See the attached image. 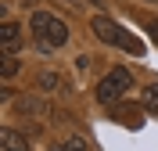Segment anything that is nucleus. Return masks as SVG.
<instances>
[{"label":"nucleus","instance_id":"obj_12","mask_svg":"<svg viewBox=\"0 0 158 151\" xmlns=\"http://www.w3.org/2000/svg\"><path fill=\"white\" fill-rule=\"evenodd\" d=\"M151 4H158V0H151Z\"/></svg>","mask_w":158,"mask_h":151},{"label":"nucleus","instance_id":"obj_11","mask_svg":"<svg viewBox=\"0 0 158 151\" xmlns=\"http://www.w3.org/2000/svg\"><path fill=\"white\" fill-rule=\"evenodd\" d=\"M50 151H65V144H58V148H50Z\"/></svg>","mask_w":158,"mask_h":151},{"label":"nucleus","instance_id":"obj_2","mask_svg":"<svg viewBox=\"0 0 158 151\" xmlns=\"http://www.w3.org/2000/svg\"><path fill=\"white\" fill-rule=\"evenodd\" d=\"M90 29H94V36H97L101 43H108V47H115V50H126V54H144V40H140V36H133L126 25H118V22L108 18V15H97V18L90 22Z\"/></svg>","mask_w":158,"mask_h":151},{"label":"nucleus","instance_id":"obj_6","mask_svg":"<svg viewBox=\"0 0 158 151\" xmlns=\"http://www.w3.org/2000/svg\"><path fill=\"white\" fill-rule=\"evenodd\" d=\"M40 90H61V76L58 72H40Z\"/></svg>","mask_w":158,"mask_h":151},{"label":"nucleus","instance_id":"obj_8","mask_svg":"<svg viewBox=\"0 0 158 151\" xmlns=\"http://www.w3.org/2000/svg\"><path fill=\"white\" fill-rule=\"evenodd\" d=\"M18 108H22V111L29 108V115H40V111H43V104H40V101H32V97H22V101H18Z\"/></svg>","mask_w":158,"mask_h":151},{"label":"nucleus","instance_id":"obj_7","mask_svg":"<svg viewBox=\"0 0 158 151\" xmlns=\"http://www.w3.org/2000/svg\"><path fill=\"white\" fill-rule=\"evenodd\" d=\"M4 79H15V76H18V58H15V54H4Z\"/></svg>","mask_w":158,"mask_h":151},{"label":"nucleus","instance_id":"obj_9","mask_svg":"<svg viewBox=\"0 0 158 151\" xmlns=\"http://www.w3.org/2000/svg\"><path fill=\"white\" fill-rule=\"evenodd\" d=\"M65 151H86V141L83 137H69L65 141Z\"/></svg>","mask_w":158,"mask_h":151},{"label":"nucleus","instance_id":"obj_3","mask_svg":"<svg viewBox=\"0 0 158 151\" xmlns=\"http://www.w3.org/2000/svg\"><path fill=\"white\" fill-rule=\"evenodd\" d=\"M129 86H133V76H129V69H122V65H118V69H111L108 76L97 83V101L111 104V101H118Z\"/></svg>","mask_w":158,"mask_h":151},{"label":"nucleus","instance_id":"obj_4","mask_svg":"<svg viewBox=\"0 0 158 151\" xmlns=\"http://www.w3.org/2000/svg\"><path fill=\"white\" fill-rule=\"evenodd\" d=\"M22 47V25L18 22H4L0 25V50L4 54H18Z\"/></svg>","mask_w":158,"mask_h":151},{"label":"nucleus","instance_id":"obj_5","mask_svg":"<svg viewBox=\"0 0 158 151\" xmlns=\"http://www.w3.org/2000/svg\"><path fill=\"white\" fill-rule=\"evenodd\" d=\"M4 151H29V141H25V137H22L18 130H4Z\"/></svg>","mask_w":158,"mask_h":151},{"label":"nucleus","instance_id":"obj_1","mask_svg":"<svg viewBox=\"0 0 158 151\" xmlns=\"http://www.w3.org/2000/svg\"><path fill=\"white\" fill-rule=\"evenodd\" d=\"M29 32H32V40H36V47L43 50V54H50L54 47H65V40H69V25H65L54 11H32Z\"/></svg>","mask_w":158,"mask_h":151},{"label":"nucleus","instance_id":"obj_10","mask_svg":"<svg viewBox=\"0 0 158 151\" xmlns=\"http://www.w3.org/2000/svg\"><path fill=\"white\" fill-rule=\"evenodd\" d=\"M148 29H151V36H155V43H158V18H155V22H148Z\"/></svg>","mask_w":158,"mask_h":151}]
</instances>
